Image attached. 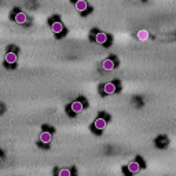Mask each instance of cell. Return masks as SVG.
Returning a JSON list of instances; mask_svg holds the SVG:
<instances>
[{"label":"cell","mask_w":176,"mask_h":176,"mask_svg":"<svg viewBox=\"0 0 176 176\" xmlns=\"http://www.w3.org/2000/svg\"><path fill=\"white\" fill-rule=\"evenodd\" d=\"M26 19H28V17H26L25 12L19 11V12H17V14H15V22H17V24H19V25L25 24Z\"/></svg>","instance_id":"cell-1"},{"label":"cell","mask_w":176,"mask_h":176,"mask_svg":"<svg viewBox=\"0 0 176 176\" xmlns=\"http://www.w3.org/2000/svg\"><path fill=\"white\" fill-rule=\"evenodd\" d=\"M95 41L98 43V44H105L106 41H107V36H106V33H96L95 36Z\"/></svg>","instance_id":"cell-2"},{"label":"cell","mask_w":176,"mask_h":176,"mask_svg":"<svg viewBox=\"0 0 176 176\" xmlns=\"http://www.w3.org/2000/svg\"><path fill=\"white\" fill-rule=\"evenodd\" d=\"M6 62H7V64H10V65H12V64H15L17 62V54L15 52H7V54H6Z\"/></svg>","instance_id":"cell-3"},{"label":"cell","mask_w":176,"mask_h":176,"mask_svg":"<svg viewBox=\"0 0 176 176\" xmlns=\"http://www.w3.org/2000/svg\"><path fill=\"white\" fill-rule=\"evenodd\" d=\"M103 91L106 94H114L116 92V85L113 84V83H106L103 85Z\"/></svg>","instance_id":"cell-4"},{"label":"cell","mask_w":176,"mask_h":176,"mask_svg":"<svg viewBox=\"0 0 176 176\" xmlns=\"http://www.w3.org/2000/svg\"><path fill=\"white\" fill-rule=\"evenodd\" d=\"M51 29H52V32H54V33H61L62 29H64V25H62V22L55 21V22H52Z\"/></svg>","instance_id":"cell-5"},{"label":"cell","mask_w":176,"mask_h":176,"mask_svg":"<svg viewBox=\"0 0 176 176\" xmlns=\"http://www.w3.org/2000/svg\"><path fill=\"white\" fill-rule=\"evenodd\" d=\"M70 107H72V110L74 112V113H80L83 110V103H81L80 101H74L70 105Z\"/></svg>","instance_id":"cell-6"},{"label":"cell","mask_w":176,"mask_h":176,"mask_svg":"<svg viewBox=\"0 0 176 176\" xmlns=\"http://www.w3.org/2000/svg\"><path fill=\"white\" fill-rule=\"evenodd\" d=\"M139 169H140V167H139L138 162L132 161V162H129L128 164V171L131 172V174H136V172H139Z\"/></svg>","instance_id":"cell-7"},{"label":"cell","mask_w":176,"mask_h":176,"mask_svg":"<svg viewBox=\"0 0 176 176\" xmlns=\"http://www.w3.org/2000/svg\"><path fill=\"white\" fill-rule=\"evenodd\" d=\"M94 125H95L96 129H105L106 128V120L105 118H96Z\"/></svg>","instance_id":"cell-8"},{"label":"cell","mask_w":176,"mask_h":176,"mask_svg":"<svg viewBox=\"0 0 176 176\" xmlns=\"http://www.w3.org/2000/svg\"><path fill=\"white\" fill-rule=\"evenodd\" d=\"M51 134L50 132H41V135H40V140L43 142V143H50L51 142Z\"/></svg>","instance_id":"cell-9"},{"label":"cell","mask_w":176,"mask_h":176,"mask_svg":"<svg viewBox=\"0 0 176 176\" xmlns=\"http://www.w3.org/2000/svg\"><path fill=\"white\" fill-rule=\"evenodd\" d=\"M138 39L142 41H146L149 39V32L145 31V29H140V31L138 32Z\"/></svg>","instance_id":"cell-10"},{"label":"cell","mask_w":176,"mask_h":176,"mask_svg":"<svg viewBox=\"0 0 176 176\" xmlns=\"http://www.w3.org/2000/svg\"><path fill=\"white\" fill-rule=\"evenodd\" d=\"M102 66H103L105 70H112V69L114 68V62H113L112 59H105L103 64H102Z\"/></svg>","instance_id":"cell-11"},{"label":"cell","mask_w":176,"mask_h":176,"mask_svg":"<svg viewBox=\"0 0 176 176\" xmlns=\"http://www.w3.org/2000/svg\"><path fill=\"white\" fill-rule=\"evenodd\" d=\"M88 7L87 2H84V0H80V2L76 3V8H77V11H85Z\"/></svg>","instance_id":"cell-12"},{"label":"cell","mask_w":176,"mask_h":176,"mask_svg":"<svg viewBox=\"0 0 176 176\" xmlns=\"http://www.w3.org/2000/svg\"><path fill=\"white\" fill-rule=\"evenodd\" d=\"M59 176H70V171H69L68 168H64V169H61L59 171Z\"/></svg>","instance_id":"cell-13"}]
</instances>
